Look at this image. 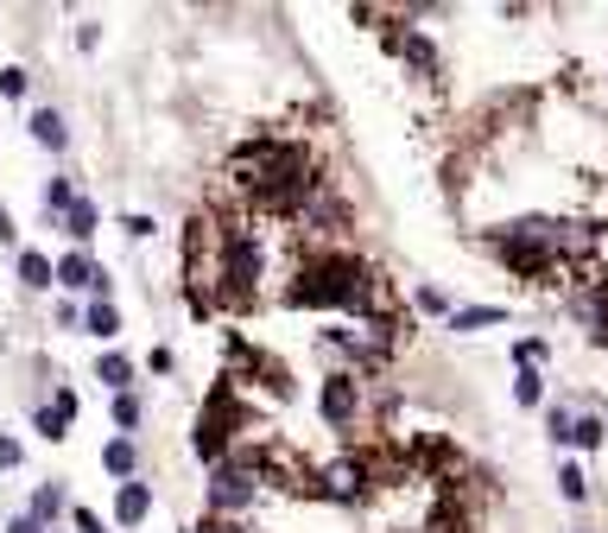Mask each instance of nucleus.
<instances>
[{
	"label": "nucleus",
	"instance_id": "nucleus-1",
	"mask_svg": "<svg viewBox=\"0 0 608 533\" xmlns=\"http://www.w3.org/2000/svg\"><path fill=\"white\" fill-rule=\"evenodd\" d=\"M286 305L291 311H349V318H381V299H374V273L368 261L343 255V248H318L305 255L298 273L286 286Z\"/></svg>",
	"mask_w": 608,
	"mask_h": 533
},
{
	"label": "nucleus",
	"instance_id": "nucleus-2",
	"mask_svg": "<svg viewBox=\"0 0 608 533\" xmlns=\"http://www.w3.org/2000/svg\"><path fill=\"white\" fill-rule=\"evenodd\" d=\"M253 501H260V463H253V451H235L228 463H215L210 483H203L210 521H241V515H253Z\"/></svg>",
	"mask_w": 608,
	"mask_h": 533
},
{
	"label": "nucleus",
	"instance_id": "nucleus-3",
	"mask_svg": "<svg viewBox=\"0 0 608 533\" xmlns=\"http://www.w3.org/2000/svg\"><path fill=\"white\" fill-rule=\"evenodd\" d=\"M260 273H266L260 235H253V228H228V235H222V261H215V293L228 305H253Z\"/></svg>",
	"mask_w": 608,
	"mask_h": 533
},
{
	"label": "nucleus",
	"instance_id": "nucleus-4",
	"mask_svg": "<svg viewBox=\"0 0 608 533\" xmlns=\"http://www.w3.org/2000/svg\"><path fill=\"white\" fill-rule=\"evenodd\" d=\"M228 425H241V413L228 407V387H215V400H210V413H197V432H190V451L203 457V463H228Z\"/></svg>",
	"mask_w": 608,
	"mask_h": 533
},
{
	"label": "nucleus",
	"instance_id": "nucleus-5",
	"mask_svg": "<svg viewBox=\"0 0 608 533\" xmlns=\"http://www.w3.org/2000/svg\"><path fill=\"white\" fill-rule=\"evenodd\" d=\"M318 413H323V425L349 432V425L361 419V375H349V369H330V375L318 381Z\"/></svg>",
	"mask_w": 608,
	"mask_h": 533
},
{
	"label": "nucleus",
	"instance_id": "nucleus-6",
	"mask_svg": "<svg viewBox=\"0 0 608 533\" xmlns=\"http://www.w3.org/2000/svg\"><path fill=\"white\" fill-rule=\"evenodd\" d=\"M58 293H89V299H114V280H108V266L89 255V248H71V255H58Z\"/></svg>",
	"mask_w": 608,
	"mask_h": 533
},
{
	"label": "nucleus",
	"instance_id": "nucleus-7",
	"mask_svg": "<svg viewBox=\"0 0 608 533\" xmlns=\"http://www.w3.org/2000/svg\"><path fill=\"white\" fill-rule=\"evenodd\" d=\"M146 515H152V483H146V476H134V483H114V528L134 533Z\"/></svg>",
	"mask_w": 608,
	"mask_h": 533
},
{
	"label": "nucleus",
	"instance_id": "nucleus-8",
	"mask_svg": "<svg viewBox=\"0 0 608 533\" xmlns=\"http://www.w3.org/2000/svg\"><path fill=\"white\" fill-rule=\"evenodd\" d=\"M361 483H368V463H361V457H343V463H330V470H323L318 495H330V501H356Z\"/></svg>",
	"mask_w": 608,
	"mask_h": 533
},
{
	"label": "nucleus",
	"instance_id": "nucleus-9",
	"mask_svg": "<svg viewBox=\"0 0 608 533\" xmlns=\"http://www.w3.org/2000/svg\"><path fill=\"white\" fill-rule=\"evenodd\" d=\"M76 197H83V190H76V172H51V178H45V190H38V210H45V223L58 228L64 216H71Z\"/></svg>",
	"mask_w": 608,
	"mask_h": 533
},
{
	"label": "nucleus",
	"instance_id": "nucleus-10",
	"mask_svg": "<svg viewBox=\"0 0 608 533\" xmlns=\"http://www.w3.org/2000/svg\"><path fill=\"white\" fill-rule=\"evenodd\" d=\"M13 273H20L26 293H51V286H58V261H51L45 248H20V255H13Z\"/></svg>",
	"mask_w": 608,
	"mask_h": 533
},
{
	"label": "nucleus",
	"instance_id": "nucleus-11",
	"mask_svg": "<svg viewBox=\"0 0 608 533\" xmlns=\"http://www.w3.org/2000/svg\"><path fill=\"white\" fill-rule=\"evenodd\" d=\"M26 515H33L45 533H51L58 521H64V515H71V489H64V483H38L33 501H26Z\"/></svg>",
	"mask_w": 608,
	"mask_h": 533
},
{
	"label": "nucleus",
	"instance_id": "nucleus-12",
	"mask_svg": "<svg viewBox=\"0 0 608 533\" xmlns=\"http://www.w3.org/2000/svg\"><path fill=\"white\" fill-rule=\"evenodd\" d=\"M26 127H33V140L45 152H71V121H64V109H33Z\"/></svg>",
	"mask_w": 608,
	"mask_h": 533
},
{
	"label": "nucleus",
	"instance_id": "nucleus-13",
	"mask_svg": "<svg viewBox=\"0 0 608 533\" xmlns=\"http://www.w3.org/2000/svg\"><path fill=\"white\" fill-rule=\"evenodd\" d=\"M102 470L114 483H134V476H140V438H121V432H114L102 445Z\"/></svg>",
	"mask_w": 608,
	"mask_h": 533
},
{
	"label": "nucleus",
	"instance_id": "nucleus-14",
	"mask_svg": "<svg viewBox=\"0 0 608 533\" xmlns=\"http://www.w3.org/2000/svg\"><path fill=\"white\" fill-rule=\"evenodd\" d=\"M134 375H140L134 356H121V349H102V356H96V381H102L108 394H134Z\"/></svg>",
	"mask_w": 608,
	"mask_h": 533
},
{
	"label": "nucleus",
	"instance_id": "nucleus-15",
	"mask_svg": "<svg viewBox=\"0 0 608 533\" xmlns=\"http://www.w3.org/2000/svg\"><path fill=\"white\" fill-rule=\"evenodd\" d=\"M58 228L71 235V248H89V241H96V228H102V203H96V197H76L71 216H64Z\"/></svg>",
	"mask_w": 608,
	"mask_h": 533
},
{
	"label": "nucleus",
	"instance_id": "nucleus-16",
	"mask_svg": "<svg viewBox=\"0 0 608 533\" xmlns=\"http://www.w3.org/2000/svg\"><path fill=\"white\" fill-rule=\"evenodd\" d=\"M444 324H450L457 337H475V331H495V324H507V305H457Z\"/></svg>",
	"mask_w": 608,
	"mask_h": 533
},
{
	"label": "nucleus",
	"instance_id": "nucleus-17",
	"mask_svg": "<svg viewBox=\"0 0 608 533\" xmlns=\"http://www.w3.org/2000/svg\"><path fill=\"white\" fill-rule=\"evenodd\" d=\"M83 337H96V343L121 337V305H114V299H89V305H83Z\"/></svg>",
	"mask_w": 608,
	"mask_h": 533
},
{
	"label": "nucleus",
	"instance_id": "nucleus-18",
	"mask_svg": "<svg viewBox=\"0 0 608 533\" xmlns=\"http://www.w3.org/2000/svg\"><path fill=\"white\" fill-rule=\"evenodd\" d=\"M108 419L121 425V438H134L140 419H146V400H140V394H114V400H108Z\"/></svg>",
	"mask_w": 608,
	"mask_h": 533
},
{
	"label": "nucleus",
	"instance_id": "nucleus-19",
	"mask_svg": "<svg viewBox=\"0 0 608 533\" xmlns=\"http://www.w3.org/2000/svg\"><path fill=\"white\" fill-rule=\"evenodd\" d=\"M558 495H564L571 508H583V501H590V476H583V463H571V457L558 463Z\"/></svg>",
	"mask_w": 608,
	"mask_h": 533
},
{
	"label": "nucleus",
	"instance_id": "nucleus-20",
	"mask_svg": "<svg viewBox=\"0 0 608 533\" xmlns=\"http://www.w3.org/2000/svg\"><path fill=\"white\" fill-rule=\"evenodd\" d=\"M571 432H576V407H545V438L558 451H571Z\"/></svg>",
	"mask_w": 608,
	"mask_h": 533
},
{
	"label": "nucleus",
	"instance_id": "nucleus-21",
	"mask_svg": "<svg viewBox=\"0 0 608 533\" xmlns=\"http://www.w3.org/2000/svg\"><path fill=\"white\" fill-rule=\"evenodd\" d=\"M412 305H419L425 318H450V311H457V305L444 299V286H431V280H419V286H412Z\"/></svg>",
	"mask_w": 608,
	"mask_h": 533
},
{
	"label": "nucleus",
	"instance_id": "nucleus-22",
	"mask_svg": "<svg viewBox=\"0 0 608 533\" xmlns=\"http://www.w3.org/2000/svg\"><path fill=\"white\" fill-rule=\"evenodd\" d=\"M33 432H38V438H51V445H64V438H71V419L58 413V407H38V413H33Z\"/></svg>",
	"mask_w": 608,
	"mask_h": 533
},
{
	"label": "nucleus",
	"instance_id": "nucleus-23",
	"mask_svg": "<svg viewBox=\"0 0 608 533\" xmlns=\"http://www.w3.org/2000/svg\"><path fill=\"white\" fill-rule=\"evenodd\" d=\"M513 400H520V407H545V375H538V369H520V375H513Z\"/></svg>",
	"mask_w": 608,
	"mask_h": 533
},
{
	"label": "nucleus",
	"instance_id": "nucleus-24",
	"mask_svg": "<svg viewBox=\"0 0 608 533\" xmlns=\"http://www.w3.org/2000/svg\"><path fill=\"white\" fill-rule=\"evenodd\" d=\"M26 89H33V71H26V64H0V96H7V102H26Z\"/></svg>",
	"mask_w": 608,
	"mask_h": 533
},
{
	"label": "nucleus",
	"instance_id": "nucleus-25",
	"mask_svg": "<svg viewBox=\"0 0 608 533\" xmlns=\"http://www.w3.org/2000/svg\"><path fill=\"white\" fill-rule=\"evenodd\" d=\"M608 438V425H603V413H576V432H571V445H583V451H596Z\"/></svg>",
	"mask_w": 608,
	"mask_h": 533
},
{
	"label": "nucleus",
	"instance_id": "nucleus-26",
	"mask_svg": "<svg viewBox=\"0 0 608 533\" xmlns=\"http://www.w3.org/2000/svg\"><path fill=\"white\" fill-rule=\"evenodd\" d=\"M545 356H551V343H545V337H520V343H513V369H538Z\"/></svg>",
	"mask_w": 608,
	"mask_h": 533
},
{
	"label": "nucleus",
	"instance_id": "nucleus-27",
	"mask_svg": "<svg viewBox=\"0 0 608 533\" xmlns=\"http://www.w3.org/2000/svg\"><path fill=\"white\" fill-rule=\"evenodd\" d=\"M71 528H76V533H108L102 515H96V508H83V501H71Z\"/></svg>",
	"mask_w": 608,
	"mask_h": 533
},
{
	"label": "nucleus",
	"instance_id": "nucleus-28",
	"mask_svg": "<svg viewBox=\"0 0 608 533\" xmlns=\"http://www.w3.org/2000/svg\"><path fill=\"white\" fill-rule=\"evenodd\" d=\"M20 463H26V445L13 432H0V470H20Z\"/></svg>",
	"mask_w": 608,
	"mask_h": 533
},
{
	"label": "nucleus",
	"instance_id": "nucleus-29",
	"mask_svg": "<svg viewBox=\"0 0 608 533\" xmlns=\"http://www.w3.org/2000/svg\"><path fill=\"white\" fill-rule=\"evenodd\" d=\"M152 216H146V210H127V216H121V235H134V241H146V235H152Z\"/></svg>",
	"mask_w": 608,
	"mask_h": 533
},
{
	"label": "nucleus",
	"instance_id": "nucleus-30",
	"mask_svg": "<svg viewBox=\"0 0 608 533\" xmlns=\"http://www.w3.org/2000/svg\"><path fill=\"white\" fill-rule=\"evenodd\" d=\"M0 248H13V255H20V223H13V210H7V203H0Z\"/></svg>",
	"mask_w": 608,
	"mask_h": 533
},
{
	"label": "nucleus",
	"instance_id": "nucleus-31",
	"mask_svg": "<svg viewBox=\"0 0 608 533\" xmlns=\"http://www.w3.org/2000/svg\"><path fill=\"white\" fill-rule=\"evenodd\" d=\"M146 369H152V375H172V369H178V356H172V349H165V343H159V349H152V356H146Z\"/></svg>",
	"mask_w": 608,
	"mask_h": 533
},
{
	"label": "nucleus",
	"instance_id": "nucleus-32",
	"mask_svg": "<svg viewBox=\"0 0 608 533\" xmlns=\"http://www.w3.org/2000/svg\"><path fill=\"white\" fill-rule=\"evenodd\" d=\"M96 45H102V26H96V20H83V26H76V51H96Z\"/></svg>",
	"mask_w": 608,
	"mask_h": 533
},
{
	"label": "nucleus",
	"instance_id": "nucleus-33",
	"mask_svg": "<svg viewBox=\"0 0 608 533\" xmlns=\"http://www.w3.org/2000/svg\"><path fill=\"white\" fill-rule=\"evenodd\" d=\"M51 407H58L64 419H76V387H58V394H51Z\"/></svg>",
	"mask_w": 608,
	"mask_h": 533
},
{
	"label": "nucleus",
	"instance_id": "nucleus-34",
	"mask_svg": "<svg viewBox=\"0 0 608 533\" xmlns=\"http://www.w3.org/2000/svg\"><path fill=\"white\" fill-rule=\"evenodd\" d=\"M58 324H64V331H83V305H58Z\"/></svg>",
	"mask_w": 608,
	"mask_h": 533
},
{
	"label": "nucleus",
	"instance_id": "nucleus-35",
	"mask_svg": "<svg viewBox=\"0 0 608 533\" xmlns=\"http://www.w3.org/2000/svg\"><path fill=\"white\" fill-rule=\"evenodd\" d=\"M7 533H45V528H38L33 515H26V508H20V515H13V521H7Z\"/></svg>",
	"mask_w": 608,
	"mask_h": 533
},
{
	"label": "nucleus",
	"instance_id": "nucleus-36",
	"mask_svg": "<svg viewBox=\"0 0 608 533\" xmlns=\"http://www.w3.org/2000/svg\"><path fill=\"white\" fill-rule=\"evenodd\" d=\"M603 425H608V413H603Z\"/></svg>",
	"mask_w": 608,
	"mask_h": 533
},
{
	"label": "nucleus",
	"instance_id": "nucleus-37",
	"mask_svg": "<svg viewBox=\"0 0 608 533\" xmlns=\"http://www.w3.org/2000/svg\"><path fill=\"white\" fill-rule=\"evenodd\" d=\"M583 533H590V528H583Z\"/></svg>",
	"mask_w": 608,
	"mask_h": 533
}]
</instances>
